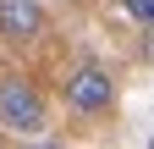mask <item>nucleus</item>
Segmentation results:
<instances>
[{
	"instance_id": "obj_1",
	"label": "nucleus",
	"mask_w": 154,
	"mask_h": 149,
	"mask_svg": "<svg viewBox=\"0 0 154 149\" xmlns=\"http://www.w3.org/2000/svg\"><path fill=\"white\" fill-rule=\"evenodd\" d=\"M61 100L77 110V116H105V110L116 105V78H110L99 61H83V66H72V72H66Z\"/></svg>"
},
{
	"instance_id": "obj_2",
	"label": "nucleus",
	"mask_w": 154,
	"mask_h": 149,
	"mask_svg": "<svg viewBox=\"0 0 154 149\" xmlns=\"http://www.w3.org/2000/svg\"><path fill=\"white\" fill-rule=\"evenodd\" d=\"M50 122V105H44V94L28 83V78H0V127H11V133H38V127Z\"/></svg>"
},
{
	"instance_id": "obj_3",
	"label": "nucleus",
	"mask_w": 154,
	"mask_h": 149,
	"mask_svg": "<svg viewBox=\"0 0 154 149\" xmlns=\"http://www.w3.org/2000/svg\"><path fill=\"white\" fill-rule=\"evenodd\" d=\"M44 28H50V11L38 0H0V39L6 44H33L44 39Z\"/></svg>"
},
{
	"instance_id": "obj_4",
	"label": "nucleus",
	"mask_w": 154,
	"mask_h": 149,
	"mask_svg": "<svg viewBox=\"0 0 154 149\" xmlns=\"http://www.w3.org/2000/svg\"><path fill=\"white\" fill-rule=\"evenodd\" d=\"M121 11H127L138 28H154V0H121Z\"/></svg>"
},
{
	"instance_id": "obj_5",
	"label": "nucleus",
	"mask_w": 154,
	"mask_h": 149,
	"mask_svg": "<svg viewBox=\"0 0 154 149\" xmlns=\"http://www.w3.org/2000/svg\"><path fill=\"white\" fill-rule=\"evenodd\" d=\"M0 144H6V133H0Z\"/></svg>"
}]
</instances>
